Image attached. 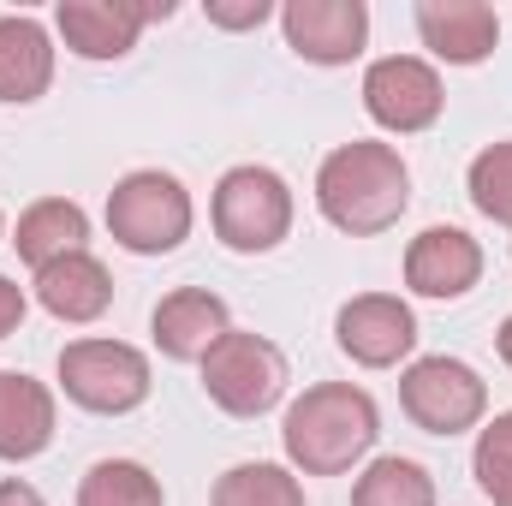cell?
I'll list each match as a JSON object with an SVG mask.
<instances>
[{"label":"cell","mask_w":512,"mask_h":506,"mask_svg":"<svg viewBox=\"0 0 512 506\" xmlns=\"http://www.w3.org/2000/svg\"><path fill=\"white\" fill-rule=\"evenodd\" d=\"M286 48L310 66H352L370 48V6L364 0H286L280 6Z\"/></svg>","instance_id":"obj_10"},{"label":"cell","mask_w":512,"mask_h":506,"mask_svg":"<svg viewBox=\"0 0 512 506\" xmlns=\"http://www.w3.org/2000/svg\"><path fill=\"white\" fill-rule=\"evenodd\" d=\"M24 310H30V298H24V286H18V280H6V274H0V340H6V334H18V328H24Z\"/></svg>","instance_id":"obj_25"},{"label":"cell","mask_w":512,"mask_h":506,"mask_svg":"<svg viewBox=\"0 0 512 506\" xmlns=\"http://www.w3.org/2000/svg\"><path fill=\"white\" fill-rule=\"evenodd\" d=\"M364 108H370V120L382 131L417 137V131L435 126L441 108H447L441 72H435L429 60H417V54H382V60H370V72H364Z\"/></svg>","instance_id":"obj_8"},{"label":"cell","mask_w":512,"mask_h":506,"mask_svg":"<svg viewBox=\"0 0 512 506\" xmlns=\"http://www.w3.org/2000/svg\"><path fill=\"white\" fill-rule=\"evenodd\" d=\"M54 441V393L24 370H0V459L24 465Z\"/></svg>","instance_id":"obj_17"},{"label":"cell","mask_w":512,"mask_h":506,"mask_svg":"<svg viewBox=\"0 0 512 506\" xmlns=\"http://www.w3.org/2000/svg\"><path fill=\"white\" fill-rule=\"evenodd\" d=\"M209 221H215V239L239 256H262L274 245H286L292 233V185L274 173V167H227L221 185H215V203H209Z\"/></svg>","instance_id":"obj_4"},{"label":"cell","mask_w":512,"mask_h":506,"mask_svg":"<svg viewBox=\"0 0 512 506\" xmlns=\"http://www.w3.org/2000/svg\"><path fill=\"white\" fill-rule=\"evenodd\" d=\"M334 340L358 370H393L417 352V316L399 292H358L340 304Z\"/></svg>","instance_id":"obj_9"},{"label":"cell","mask_w":512,"mask_h":506,"mask_svg":"<svg viewBox=\"0 0 512 506\" xmlns=\"http://www.w3.org/2000/svg\"><path fill=\"white\" fill-rule=\"evenodd\" d=\"M0 239H6V215H0Z\"/></svg>","instance_id":"obj_29"},{"label":"cell","mask_w":512,"mask_h":506,"mask_svg":"<svg viewBox=\"0 0 512 506\" xmlns=\"http://www.w3.org/2000/svg\"><path fill=\"white\" fill-rule=\"evenodd\" d=\"M465 191H471L477 215H489V221L512 227V137H507V143H489V149L471 161Z\"/></svg>","instance_id":"obj_22"},{"label":"cell","mask_w":512,"mask_h":506,"mask_svg":"<svg viewBox=\"0 0 512 506\" xmlns=\"http://www.w3.org/2000/svg\"><path fill=\"white\" fill-rule=\"evenodd\" d=\"M173 18V6H131V0H60L54 30L78 60H126L143 36V24Z\"/></svg>","instance_id":"obj_11"},{"label":"cell","mask_w":512,"mask_h":506,"mask_svg":"<svg viewBox=\"0 0 512 506\" xmlns=\"http://www.w3.org/2000/svg\"><path fill=\"white\" fill-rule=\"evenodd\" d=\"M477 489L495 506H512V471H477Z\"/></svg>","instance_id":"obj_26"},{"label":"cell","mask_w":512,"mask_h":506,"mask_svg":"<svg viewBox=\"0 0 512 506\" xmlns=\"http://www.w3.org/2000/svg\"><path fill=\"white\" fill-rule=\"evenodd\" d=\"M483 280V245L465 233V227H423L411 245H405V286L417 298H465L471 286Z\"/></svg>","instance_id":"obj_13"},{"label":"cell","mask_w":512,"mask_h":506,"mask_svg":"<svg viewBox=\"0 0 512 506\" xmlns=\"http://www.w3.org/2000/svg\"><path fill=\"white\" fill-rule=\"evenodd\" d=\"M48 84H54V36L30 12H6L0 18V102L30 108L48 96Z\"/></svg>","instance_id":"obj_16"},{"label":"cell","mask_w":512,"mask_h":506,"mask_svg":"<svg viewBox=\"0 0 512 506\" xmlns=\"http://www.w3.org/2000/svg\"><path fill=\"white\" fill-rule=\"evenodd\" d=\"M149 358L126 340H72L60 352V393L96 417H126L149 399Z\"/></svg>","instance_id":"obj_5"},{"label":"cell","mask_w":512,"mask_h":506,"mask_svg":"<svg viewBox=\"0 0 512 506\" xmlns=\"http://www.w3.org/2000/svg\"><path fill=\"white\" fill-rule=\"evenodd\" d=\"M316 209L346 239H376L411 209V167L393 143L352 137L316 167Z\"/></svg>","instance_id":"obj_2"},{"label":"cell","mask_w":512,"mask_h":506,"mask_svg":"<svg viewBox=\"0 0 512 506\" xmlns=\"http://www.w3.org/2000/svg\"><path fill=\"white\" fill-rule=\"evenodd\" d=\"M203 12H209V24H221V30H256V24L274 18L268 0H209Z\"/></svg>","instance_id":"obj_24"},{"label":"cell","mask_w":512,"mask_h":506,"mask_svg":"<svg viewBox=\"0 0 512 506\" xmlns=\"http://www.w3.org/2000/svg\"><path fill=\"white\" fill-rule=\"evenodd\" d=\"M417 36L447 66H483L501 48V12L489 0H417Z\"/></svg>","instance_id":"obj_14"},{"label":"cell","mask_w":512,"mask_h":506,"mask_svg":"<svg viewBox=\"0 0 512 506\" xmlns=\"http://www.w3.org/2000/svg\"><path fill=\"white\" fill-rule=\"evenodd\" d=\"M382 435V411L352 381H316L304 387L280 417V447L298 477H346L370 459Z\"/></svg>","instance_id":"obj_1"},{"label":"cell","mask_w":512,"mask_h":506,"mask_svg":"<svg viewBox=\"0 0 512 506\" xmlns=\"http://www.w3.org/2000/svg\"><path fill=\"white\" fill-rule=\"evenodd\" d=\"M209 506H304V483L292 465H268V459H245L233 471L215 477Z\"/></svg>","instance_id":"obj_19"},{"label":"cell","mask_w":512,"mask_h":506,"mask_svg":"<svg viewBox=\"0 0 512 506\" xmlns=\"http://www.w3.org/2000/svg\"><path fill=\"white\" fill-rule=\"evenodd\" d=\"M191 221H197L191 191H185L173 173H161V167H137V173H126V179L108 191V233H114V245L131 251V256L179 251V245L191 239Z\"/></svg>","instance_id":"obj_3"},{"label":"cell","mask_w":512,"mask_h":506,"mask_svg":"<svg viewBox=\"0 0 512 506\" xmlns=\"http://www.w3.org/2000/svg\"><path fill=\"white\" fill-rule=\"evenodd\" d=\"M0 506H48V501H42V495H36L30 483H18V477H6V483H0Z\"/></svg>","instance_id":"obj_27"},{"label":"cell","mask_w":512,"mask_h":506,"mask_svg":"<svg viewBox=\"0 0 512 506\" xmlns=\"http://www.w3.org/2000/svg\"><path fill=\"white\" fill-rule=\"evenodd\" d=\"M12 251L24 256L30 268H48L60 256L90 251V215L72 197H36L18 215V227H12Z\"/></svg>","instance_id":"obj_18"},{"label":"cell","mask_w":512,"mask_h":506,"mask_svg":"<svg viewBox=\"0 0 512 506\" xmlns=\"http://www.w3.org/2000/svg\"><path fill=\"white\" fill-rule=\"evenodd\" d=\"M203 370V393L227 411V417H262L280 405L286 393V352L262 334H221V346L197 364Z\"/></svg>","instance_id":"obj_7"},{"label":"cell","mask_w":512,"mask_h":506,"mask_svg":"<svg viewBox=\"0 0 512 506\" xmlns=\"http://www.w3.org/2000/svg\"><path fill=\"white\" fill-rule=\"evenodd\" d=\"M399 411L423 435H465L489 411V387L465 358H411L399 376Z\"/></svg>","instance_id":"obj_6"},{"label":"cell","mask_w":512,"mask_h":506,"mask_svg":"<svg viewBox=\"0 0 512 506\" xmlns=\"http://www.w3.org/2000/svg\"><path fill=\"white\" fill-rule=\"evenodd\" d=\"M36 304H42L54 322H66V328H90V322H102L108 304H114V274H108L90 251L60 256V262L36 268Z\"/></svg>","instance_id":"obj_15"},{"label":"cell","mask_w":512,"mask_h":506,"mask_svg":"<svg viewBox=\"0 0 512 506\" xmlns=\"http://www.w3.org/2000/svg\"><path fill=\"white\" fill-rule=\"evenodd\" d=\"M495 346H501V364L512 370V316L501 322V334H495Z\"/></svg>","instance_id":"obj_28"},{"label":"cell","mask_w":512,"mask_h":506,"mask_svg":"<svg viewBox=\"0 0 512 506\" xmlns=\"http://www.w3.org/2000/svg\"><path fill=\"white\" fill-rule=\"evenodd\" d=\"M161 477L137 459H96L78 483V506H161Z\"/></svg>","instance_id":"obj_21"},{"label":"cell","mask_w":512,"mask_h":506,"mask_svg":"<svg viewBox=\"0 0 512 506\" xmlns=\"http://www.w3.org/2000/svg\"><path fill=\"white\" fill-rule=\"evenodd\" d=\"M352 506H435V477L417 459L382 453L364 465V477L352 483Z\"/></svg>","instance_id":"obj_20"},{"label":"cell","mask_w":512,"mask_h":506,"mask_svg":"<svg viewBox=\"0 0 512 506\" xmlns=\"http://www.w3.org/2000/svg\"><path fill=\"white\" fill-rule=\"evenodd\" d=\"M149 334H155V352L173 358V364H203L221 334H233V316H227V298L209 292V286H179L155 304L149 316Z\"/></svg>","instance_id":"obj_12"},{"label":"cell","mask_w":512,"mask_h":506,"mask_svg":"<svg viewBox=\"0 0 512 506\" xmlns=\"http://www.w3.org/2000/svg\"><path fill=\"white\" fill-rule=\"evenodd\" d=\"M471 471H512V411H501V417L477 435Z\"/></svg>","instance_id":"obj_23"}]
</instances>
